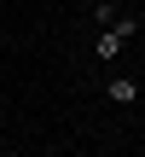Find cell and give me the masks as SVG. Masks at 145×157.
Segmentation results:
<instances>
[{"label":"cell","instance_id":"cell-1","mask_svg":"<svg viewBox=\"0 0 145 157\" xmlns=\"http://www.w3.org/2000/svg\"><path fill=\"white\" fill-rule=\"evenodd\" d=\"M105 99H110V105H134V99H139V82H134V76H110V82H105Z\"/></svg>","mask_w":145,"mask_h":157},{"label":"cell","instance_id":"cell-2","mask_svg":"<svg viewBox=\"0 0 145 157\" xmlns=\"http://www.w3.org/2000/svg\"><path fill=\"white\" fill-rule=\"evenodd\" d=\"M122 47H128V41H122V35H116L110 23H105V29H99V41H93V52H99V64H110V58H122Z\"/></svg>","mask_w":145,"mask_h":157},{"label":"cell","instance_id":"cell-3","mask_svg":"<svg viewBox=\"0 0 145 157\" xmlns=\"http://www.w3.org/2000/svg\"><path fill=\"white\" fill-rule=\"evenodd\" d=\"M110 29H116L122 41H134V35H139V17H122V12H116V17H110Z\"/></svg>","mask_w":145,"mask_h":157},{"label":"cell","instance_id":"cell-4","mask_svg":"<svg viewBox=\"0 0 145 157\" xmlns=\"http://www.w3.org/2000/svg\"><path fill=\"white\" fill-rule=\"evenodd\" d=\"M87 6H93V0H87Z\"/></svg>","mask_w":145,"mask_h":157},{"label":"cell","instance_id":"cell-5","mask_svg":"<svg viewBox=\"0 0 145 157\" xmlns=\"http://www.w3.org/2000/svg\"><path fill=\"white\" fill-rule=\"evenodd\" d=\"M139 6H145V0H139Z\"/></svg>","mask_w":145,"mask_h":157}]
</instances>
